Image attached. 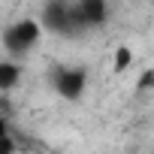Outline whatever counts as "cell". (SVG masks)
<instances>
[{
	"label": "cell",
	"mask_w": 154,
	"mask_h": 154,
	"mask_svg": "<svg viewBox=\"0 0 154 154\" xmlns=\"http://www.w3.org/2000/svg\"><path fill=\"white\" fill-rule=\"evenodd\" d=\"M18 82H21V63L12 60V57H3L0 60V91L9 94Z\"/></svg>",
	"instance_id": "5"
},
{
	"label": "cell",
	"mask_w": 154,
	"mask_h": 154,
	"mask_svg": "<svg viewBox=\"0 0 154 154\" xmlns=\"http://www.w3.org/2000/svg\"><path fill=\"white\" fill-rule=\"evenodd\" d=\"M151 154H154V148H151Z\"/></svg>",
	"instance_id": "8"
},
{
	"label": "cell",
	"mask_w": 154,
	"mask_h": 154,
	"mask_svg": "<svg viewBox=\"0 0 154 154\" xmlns=\"http://www.w3.org/2000/svg\"><path fill=\"white\" fill-rule=\"evenodd\" d=\"M51 88L60 100H82L85 88H88V69L85 66H57L51 72Z\"/></svg>",
	"instance_id": "3"
},
{
	"label": "cell",
	"mask_w": 154,
	"mask_h": 154,
	"mask_svg": "<svg viewBox=\"0 0 154 154\" xmlns=\"http://www.w3.org/2000/svg\"><path fill=\"white\" fill-rule=\"evenodd\" d=\"M75 9H79V21H82L85 30L100 27V24H106V18H109V6L103 3V0H79Z\"/></svg>",
	"instance_id": "4"
},
{
	"label": "cell",
	"mask_w": 154,
	"mask_h": 154,
	"mask_svg": "<svg viewBox=\"0 0 154 154\" xmlns=\"http://www.w3.org/2000/svg\"><path fill=\"white\" fill-rule=\"evenodd\" d=\"M130 63H133V48L130 45H118L115 57H112V72H127Z\"/></svg>",
	"instance_id": "6"
},
{
	"label": "cell",
	"mask_w": 154,
	"mask_h": 154,
	"mask_svg": "<svg viewBox=\"0 0 154 154\" xmlns=\"http://www.w3.org/2000/svg\"><path fill=\"white\" fill-rule=\"evenodd\" d=\"M39 39H42V24H39V18H27V15L12 21V24H6L3 33H0V42H3V48H6V57H12V60L27 54Z\"/></svg>",
	"instance_id": "1"
},
{
	"label": "cell",
	"mask_w": 154,
	"mask_h": 154,
	"mask_svg": "<svg viewBox=\"0 0 154 154\" xmlns=\"http://www.w3.org/2000/svg\"><path fill=\"white\" fill-rule=\"evenodd\" d=\"M39 24H42V30L57 33V36H75V33L85 30L82 21H79V9H75V3H60V0L42 6Z\"/></svg>",
	"instance_id": "2"
},
{
	"label": "cell",
	"mask_w": 154,
	"mask_h": 154,
	"mask_svg": "<svg viewBox=\"0 0 154 154\" xmlns=\"http://www.w3.org/2000/svg\"><path fill=\"white\" fill-rule=\"evenodd\" d=\"M0 154H15V142H12L9 130L3 133V139H0Z\"/></svg>",
	"instance_id": "7"
}]
</instances>
